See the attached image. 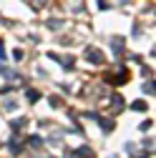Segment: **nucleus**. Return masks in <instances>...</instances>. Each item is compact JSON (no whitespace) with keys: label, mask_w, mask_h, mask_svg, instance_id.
<instances>
[{"label":"nucleus","mask_w":156,"mask_h":158,"mask_svg":"<svg viewBox=\"0 0 156 158\" xmlns=\"http://www.w3.org/2000/svg\"><path fill=\"white\" fill-rule=\"evenodd\" d=\"M131 108H133V110H146V103H144V101H136Z\"/></svg>","instance_id":"obj_5"},{"label":"nucleus","mask_w":156,"mask_h":158,"mask_svg":"<svg viewBox=\"0 0 156 158\" xmlns=\"http://www.w3.org/2000/svg\"><path fill=\"white\" fill-rule=\"evenodd\" d=\"M144 93H154V81H151V83H146V85H144Z\"/></svg>","instance_id":"obj_7"},{"label":"nucleus","mask_w":156,"mask_h":158,"mask_svg":"<svg viewBox=\"0 0 156 158\" xmlns=\"http://www.w3.org/2000/svg\"><path fill=\"white\" fill-rule=\"evenodd\" d=\"M76 156H91V148H78Z\"/></svg>","instance_id":"obj_6"},{"label":"nucleus","mask_w":156,"mask_h":158,"mask_svg":"<svg viewBox=\"0 0 156 158\" xmlns=\"http://www.w3.org/2000/svg\"><path fill=\"white\" fill-rule=\"evenodd\" d=\"M0 58H5V50H3V45H0Z\"/></svg>","instance_id":"obj_8"},{"label":"nucleus","mask_w":156,"mask_h":158,"mask_svg":"<svg viewBox=\"0 0 156 158\" xmlns=\"http://www.w3.org/2000/svg\"><path fill=\"white\" fill-rule=\"evenodd\" d=\"M96 121L101 123V128H103V131H113V121H108V118H98V115H96Z\"/></svg>","instance_id":"obj_2"},{"label":"nucleus","mask_w":156,"mask_h":158,"mask_svg":"<svg viewBox=\"0 0 156 158\" xmlns=\"http://www.w3.org/2000/svg\"><path fill=\"white\" fill-rule=\"evenodd\" d=\"M111 103H113V108H116V113H119V110L124 108V98H121V95H113V98H111Z\"/></svg>","instance_id":"obj_3"},{"label":"nucleus","mask_w":156,"mask_h":158,"mask_svg":"<svg viewBox=\"0 0 156 158\" xmlns=\"http://www.w3.org/2000/svg\"><path fill=\"white\" fill-rule=\"evenodd\" d=\"M25 98H28L30 103H35L38 98H41V93H38V90H28V93H25Z\"/></svg>","instance_id":"obj_4"},{"label":"nucleus","mask_w":156,"mask_h":158,"mask_svg":"<svg viewBox=\"0 0 156 158\" xmlns=\"http://www.w3.org/2000/svg\"><path fill=\"white\" fill-rule=\"evenodd\" d=\"M86 60H91V63H96V65H101V63H103V53H98L96 48H88V50H86Z\"/></svg>","instance_id":"obj_1"}]
</instances>
